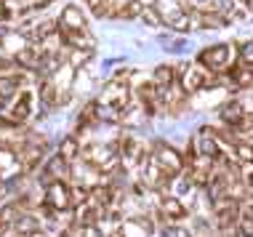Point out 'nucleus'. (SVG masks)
I'll return each mask as SVG.
<instances>
[{
	"label": "nucleus",
	"instance_id": "31",
	"mask_svg": "<svg viewBox=\"0 0 253 237\" xmlns=\"http://www.w3.org/2000/svg\"><path fill=\"white\" fill-rule=\"evenodd\" d=\"M8 16V8H5V0H0V22Z\"/></svg>",
	"mask_w": 253,
	"mask_h": 237
},
{
	"label": "nucleus",
	"instance_id": "13",
	"mask_svg": "<svg viewBox=\"0 0 253 237\" xmlns=\"http://www.w3.org/2000/svg\"><path fill=\"white\" fill-rule=\"evenodd\" d=\"M218 115H221V120L227 125L232 128H240L245 123V110H243V104H240V99H235V101H227V104L218 110Z\"/></svg>",
	"mask_w": 253,
	"mask_h": 237
},
{
	"label": "nucleus",
	"instance_id": "23",
	"mask_svg": "<svg viewBox=\"0 0 253 237\" xmlns=\"http://www.w3.org/2000/svg\"><path fill=\"white\" fill-rule=\"evenodd\" d=\"M232 155H235L237 162H243V165H251L253 162V147L245 144V141H232Z\"/></svg>",
	"mask_w": 253,
	"mask_h": 237
},
{
	"label": "nucleus",
	"instance_id": "29",
	"mask_svg": "<svg viewBox=\"0 0 253 237\" xmlns=\"http://www.w3.org/2000/svg\"><path fill=\"white\" fill-rule=\"evenodd\" d=\"M240 59H243L245 67H253V40H251V43H245L243 48H240Z\"/></svg>",
	"mask_w": 253,
	"mask_h": 237
},
{
	"label": "nucleus",
	"instance_id": "18",
	"mask_svg": "<svg viewBox=\"0 0 253 237\" xmlns=\"http://www.w3.org/2000/svg\"><path fill=\"white\" fill-rule=\"evenodd\" d=\"M22 202H5L3 208H0V232H5V229H13L19 221V216H22Z\"/></svg>",
	"mask_w": 253,
	"mask_h": 237
},
{
	"label": "nucleus",
	"instance_id": "1",
	"mask_svg": "<svg viewBox=\"0 0 253 237\" xmlns=\"http://www.w3.org/2000/svg\"><path fill=\"white\" fill-rule=\"evenodd\" d=\"M128 101H131V88L120 80H109V83L101 88L99 99L93 101V118L99 123H120L123 118L128 115Z\"/></svg>",
	"mask_w": 253,
	"mask_h": 237
},
{
	"label": "nucleus",
	"instance_id": "30",
	"mask_svg": "<svg viewBox=\"0 0 253 237\" xmlns=\"http://www.w3.org/2000/svg\"><path fill=\"white\" fill-rule=\"evenodd\" d=\"M240 235L253 237V219H240Z\"/></svg>",
	"mask_w": 253,
	"mask_h": 237
},
{
	"label": "nucleus",
	"instance_id": "32",
	"mask_svg": "<svg viewBox=\"0 0 253 237\" xmlns=\"http://www.w3.org/2000/svg\"><path fill=\"white\" fill-rule=\"evenodd\" d=\"M48 3H53V0H38V5H48Z\"/></svg>",
	"mask_w": 253,
	"mask_h": 237
},
{
	"label": "nucleus",
	"instance_id": "12",
	"mask_svg": "<svg viewBox=\"0 0 253 237\" xmlns=\"http://www.w3.org/2000/svg\"><path fill=\"white\" fill-rule=\"evenodd\" d=\"M67 171H70V160H64L61 155L56 152L53 158L45 160V168H43V173H40V181H56V179H64Z\"/></svg>",
	"mask_w": 253,
	"mask_h": 237
},
{
	"label": "nucleus",
	"instance_id": "21",
	"mask_svg": "<svg viewBox=\"0 0 253 237\" xmlns=\"http://www.w3.org/2000/svg\"><path fill=\"white\" fill-rule=\"evenodd\" d=\"M152 83L157 85V91L170 88V85H173V67H170V64H157L155 72H152Z\"/></svg>",
	"mask_w": 253,
	"mask_h": 237
},
{
	"label": "nucleus",
	"instance_id": "2",
	"mask_svg": "<svg viewBox=\"0 0 253 237\" xmlns=\"http://www.w3.org/2000/svg\"><path fill=\"white\" fill-rule=\"evenodd\" d=\"M72 208V187L64 179L48 181L43 189V211L45 216H56V213H67Z\"/></svg>",
	"mask_w": 253,
	"mask_h": 237
},
{
	"label": "nucleus",
	"instance_id": "11",
	"mask_svg": "<svg viewBox=\"0 0 253 237\" xmlns=\"http://www.w3.org/2000/svg\"><path fill=\"white\" fill-rule=\"evenodd\" d=\"M118 150H120V160L126 162V165H139V162L147 158V150H144V144H141V139L136 136V133H128V136L120 141Z\"/></svg>",
	"mask_w": 253,
	"mask_h": 237
},
{
	"label": "nucleus",
	"instance_id": "6",
	"mask_svg": "<svg viewBox=\"0 0 253 237\" xmlns=\"http://www.w3.org/2000/svg\"><path fill=\"white\" fill-rule=\"evenodd\" d=\"M152 160L157 162V168H163V171L170 176V179L179 176L181 168H184V158L179 155V150H173L170 144H166V141H157V144H155Z\"/></svg>",
	"mask_w": 253,
	"mask_h": 237
},
{
	"label": "nucleus",
	"instance_id": "22",
	"mask_svg": "<svg viewBox=\"0 0 253 237\" xmlns=\"http://www.w3.org/2000/svg\"><path fill=\"white\" fill-rule=\"evenodd\" d=\"M59 155H61V158H64V160H75V158H78V155H80V144H78V136H64V139H61V144H59Z\"/></svg>",
	"mask_w": 253,
	"mask_h": 237
},
{
	"label": "nucleus",
	"instance_id": "28",
	"mask_svg": "<svg viewBox=\"0 0 253 237\" xmlns=\"http://www.w3.org/2000/svg\"><path fill=\"white\" fill-rule=\"evenodd\" d=\"M141 22H144L147 27H160V16H157L155 8H144L141 11Z\"/></svg>",
	"mask_w": 253,
	"mask_h": 237
},
{
	"label": "nucleus",
	"instance_id": "26",
	"mask_svg": "<svg viewBox=\"0 0 253 237\" xmlns=\"http://www.w3.org/2000/svg\"><path fill=\"white\" fill-rule=\"evenodd\" d=\"M78 237H107V235H104V229H101V224H83Z\"/></svg>",
	"mask_w": 253,
	"mask_h": 237
},
{
	"label": "nucleus",
	"instance_id": "9",
	"mask_svg": "<svg viewBox=\"0 0 253 237\" xmlns=\"http://www.w3.org/2000/svg\"><path fill=\"white\" fill-rule=\"evenodd\" d=\"M229 56H232V48L227 43H216L211 45V48L200 51V56H197V62L205 64L208 70H224V67L229 64Z\"/></svg>",
	"mask_w": 253,
	"mask_h": 237
},
{
	"label": "nucleus",
	"instance_id": "5",
	"mask_svg": "<svg viewBox=\"0 0 253 237\" xmlns=\"http://www.w3.org/2000/svg\"><path fill=\"white\" fill-rule=\"evenodd\" d=\"M152 8L157 11L160 22H166L173 32H189L192 30V22H189V16L181 11L179 0H155Z\"/></svg>",
	"mask_w": 253,
	"mask_h": 237
},
{
	"label": "nucleus",
	"instance_id": "27",
	"mask_svg": "<svg viewBox=\"0 0 253 237\" xmlns=\"http://www.w3.org/2000/svg\"><path fill=\"white\" fill-rule=\"evenodd\" d=\"M163 237H195L189 229H184V227H173V224H168L166 229H163Z\"/></svg>",
	"mask_w": 253,
	"mask_h": 237
},
{
	"label": "nucleus",
	"instance_id": "7",
	"mask_svg": "<svg viewBox=\"0 0 253 237\" xmlns=\"http://www.w3.org/2000/svg\"><path fill=\"white\" fill-rule=\"evenodd\" d=\"M213 213H216V224L221 229H229L240 219V205L235 202L232 195H221V198L213 200Z\"/></svg>",
	"mask_w": 253,
	"mask_h": 237
},
{
	"label": "nucleus",
	"instance_id": "8",
	"mask_svg": "<svg viewBox=\"0 0 253 237\" xmlns=\"http://www.w3.org/2000/svg\"><path fill=\"white\" fill-rule=\"evenodd\" d=\"M195 150L200 158L205 160H218L221 158V152H218V139H216V133H213V128H208V125H203L200 131L195 133Z\"/></svg>",
	"mask_w": 253,
	"mask_h": 237
},
{
	"label": "nucleus",
	"instance_id": "25",
	"mask_svg": "<svg viewBox=\"0 0 253 237\" xmlns=\"http://www.w3.org/2000/svg\"><path fill=\"white\" fill-rule=\"evenodd\" d=\"M160 43H163V48L170 51V53H184L187 51V40L184 38H160Z\"/></svg>",
	"mask_w": 253,
	"mask_h": 237
},
{
	"label": "nucleus",
	"instance_id": "17",
	"mask_svg": "<svg viewBox=\"0 0 253 237\" xmlns=\"http://www.w3.org/2000/svg\"><path fill=\"white\" fill-rule=\"evenodd\" d=\"M19 85H22V75H0V104H8L16 99Z\"/></svg>",
	"mask_w": 253,
	"mask_h": 237
},
{
	"label": "nucleus",
	"instance_id": "3",
	"mask_svg": "<svg viewBox=\"0 0 253 237\" xmlns=\"http://www.w3.org/2000/svg\"><path fill=\"white\" fill-rule=\"evenodd\" d=\"M83 158L96 173H112L120 162V150L118 144H91L85 147Z\"/></svg>",
	"mask_w": 253,
	"mask_h": 237
},
{
	"label": "nucleus",
	"instance_id": "19",
	"mask_svg": "<svg viewBox=\"0 0 253 237\" xmlns=\"http://www.w3.org/2000/svg\"><path fill=\"white\" fill-rule=\"evenodd\" d=\"M160 208H163V213L173 221H179L187 216V208H184L179 202V198H173V195H160Z\"/></svg>",
	"mask_w": 253,
	"mask_h": 237
},
{
	"label": "nucleus",
	"instance_id": "16",
	"mask_svg": "<svg viewBox=\"0 0 253 237\" xmlns=\"http://www.w3.org/2000/svg\"><path fill=\"white\" fill-rule=\"evenodd\" d=\"M24 45H30V43L24 40L22 32H16V30H3V32H0V48H3V51H8V53L16 56Z\"/></svg>",
	"mask_w": 253,
	"mask_h": 237
},
{
	"label": "nucleus",
	"instance_id": "10",
	"mask_svg": "<svg viewBox=\"0 0 253 237\" xmlns=\"http://www.w3.org/2000/svg\"><path fill=\"white\" fill-rule=\"evenodd\" d=\"M155 235V221L149 216H131L120 224L118 237H152Z\"/></svg>",
	"mask_w": 253,
	"mask_h": 237
},
{
	"label": "nucleus",
	"instance_id": "20",
	"mask_svg": "<svg viewBox=\"0 0 253 237\" xmlns=\"http://www.w3.org/2000/svg\"><path fill=\"white\" fill-rule=\"evenodd\" d=\"M93 56V45H72L70 53H67V62L75 70H80L83 64H88V59Z\"/></svg>",
	"mask_w": 253,
	"mask_h": 237
},
{
	"label": "nucleus",
	"instance_id": "14",
	"mask_svg": "<svg viewBox=\"0 0 253 237\" xmlns=\"http://www.w3.org/2000/svg\"><path fill=\"white\" fill-rule=\"evenodd\" d=\"M32 118V91H22V96H16L11 107V120L16 123H27Z\"/></svg>",
	"mask_w": 253,
	"mask_h": 237
},
{
	"label": "nucleus",
	"instance_id": "33",
	"mask_svg": "<svg viewBox=\"0 0 253 237\" xmlns=\"http://www.w3.org/2000/svg\"><path fill=\"white\" fill-rule=\"evenodd\" d=\"M248 187L253 189V173H248Z\"/></svg>",
	"mask_w": 253,
	"mask_h": 237
},
{
	"label": "nucleus",
	"instance_id": "24",
	"mask_svg": "<svg viewBox=\"0 0 253 237\" xmlns=\"http://www.w3.org/2000/svg\"><path fill=\"white\" fill-rule=\"evenodd\" d=\"M141 11H144V3H141V0H128V3L118 11V19H136V16H141Z\"/></svg>",
	"mask_w": 253,
	"mask_h": 237
},
{
	"label": "nucleus",
	"instance_id": "4",
	"mask_svg": "<svg viewBox=\"0 0 253 237\" xmlns=\"http://www.w3.org/2000/svg\"><path fill=\"white\" fill-rule=\"evenodd\" d=\"M59 27H61V32L67 35V40H70L72 45H88V43L80 40V35L88 30V22H85V11L80 8L78 3L64 5V11H61V16H59Z\"/></svg>",
	"mask_w": 253,
	"mask_h": 237
},
{
	"label": "nucleus",
	"instance_id": "15",
	"mask_svg": "<svg viewBox=\"0 0 253 237\" xmlns=\"http://www.w3.org/2000/svg\"><path fill=\"white\" fill-rule=\"evenodd\" d=\"M205 85H208V80H205L203 70H197V67H184V72H181V88H184V91H187V93H197Z\"/></svg>",
	"mask_w": 253,
	"mask_h": 237
}]
</instances>
